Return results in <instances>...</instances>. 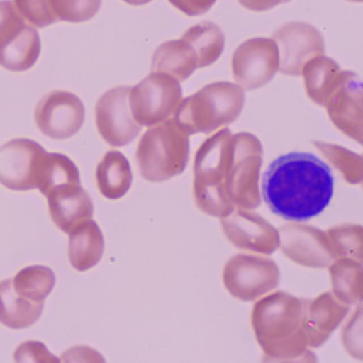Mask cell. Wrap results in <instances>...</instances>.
I'll list each match as a JSON object with an SVG mask.
<instances>
[{
    "label": "cell",
    "mask_w": 363,
    "mask_h": 363,
    "mask_svg": "<svg viewBox=\"0 0 363 363\" xmlns=\"http://www.w3.org/2000/svg\"><path fill=\"white\" fill-rule=\"evenodd\" d=\"M330 167L309 152H289L265 171L262 197L272 213L290 223H306L322 214L333 196Z\"/></svg>",
    "instance_id": "1"
},
{
    "label": "cell",
    "mask_w": 363,
    "mask_h": 363,
    "mask_svg": "<svg viewBox=\"0 0 363 363\" xmlns=\"http://www.w3.org/2000/svg\"><path fill=\"white\" fill-rule=\"evenodd\" d=\"M310 299L273 291L256 301L252 327L269 362H312L316 356L308 344L306 314Z\"/></svg>",
    "instance_id": "2"
},
{
    "label": "cell",
    "mask_w": 363,
    "mask_h": 363,
    "mask_svg": "<svg viewBox=\"0 0 363 363\" xmlns=\"http://www.w3.org/2000/svg\"><path fill=\"white\" fill-rule=\"evenodd\" d=\"M233 135L228 128L216 131L195 155L193 195L197 208L214 218L233 210L225 193V182L233 154Z\"/></svg>",
    "instance_id": "3"
},
{
    "label": "cell",
    "mask_w": 363,
    "mask_h": 363,
    "mask_svg": "<svg viewBox=\"0 0 363 363\" xmlns=\"http://www.w3.org/2000/svg\"><path fill=\"white\" fill-rule=\"evenodd\" d=\"M245 103L237 84L216 82L182 99L173 118L189 135L213 133L235 122Z\"/></svg>",
    "instance_id": "4"
},
{
    "label": "cell",
    "mask_w": 363,
    "mask_h": 363,
    "mask_svg": "<svg viewBox=\"0 0 363 363\" xmlns=\"http://www.w3.org/2000/svg\"><path fill=\"white\" fill-rule=\"evenodd\" d=\"M190 135L173 118L148 127L137 148L140 173L150 182H163L184 173L190 155Z\"/></svg>",
    "instance_id": "5"
},
{
    "label": "cell",
    "mask_w": 363,
    "mask_h": 363,
    "mask_svg": "<svg viewBox=\"0 0 363 363\" xmlns=\"http://www.w3.org/2000/svg\"><path fill=\"white\" fill-rule=\"evenodd\" d=\"M262 144L250 133L233 135V154L225 193L233 209L255 210L261 203Z\"/></svg>",
    "instance_id": "6"
},
{
    "label": "cell",
    "mask_w": 363,
    "mask_h": 363,
    "mask_svg": "<svg viewBox=\"0 0 363 363\" xmlns=\"http://www.w3.org/2000/svg\"><path fill=\"white\" fill-rule=\"evenodd\" d=\"M222 279L231 296L241 301H256L276 290L280 271L269 256L248 252L235 255L227 261Z\"/></svg>",
    "instance_id": "7"
},
{
    "label": "cell",
    "mask_w": 363,
    "mask_h": 363,
    "mask_svg": "<svg viewBox=\"0 0 363 363\" xmlns=\"http://www.w3.org/2000/svg\"><path fill=\"white\" fill-rule=\"evenodd\" d=\"M182 99L180 82L160 72H152L137 86H131L129 94L133 118L142 127H152L173 118Z\"/></svg>",
    "instance_id": "8"
},
{
    "label": "cell",
    "mask_w": 363,
    "mask_h": 363,
    "mask_svg": "<svg viewBox=\"0 0 363 363\" xmlns=\"http://www.w3.org/2000/svg\"><path fill=\"white\" fill-rule=\"evenodd\" d=\"M41 39L35 27L22 18L10 0L0 1V65L10 72H25L37 62Z\"/></svg>",
    "instance_id": "9"
},
{
    "label": "cell",
    "mask_w": 363,
    "mask_h": 363,
    "mask_svg": "<svg viewBox=\"0 0 363 363\" xmlns=\"http://www.w3.org/2000/svg\"><path fill=\"white\" fill-rule=\"evenodd\" d=\"M233 79L242 90L267 86L279 72L277 46L269 38H252L238 46L231 59Z\"/></svg>",
    "instance_id": "10"
},
{
    "label": "cell",
    "mask_w": 363,
    "mask_h": 363,
    "mask_svg": "<svg viewBox=\"0 0 363 363\" xmlns=\"http://www.w3.org/2000/svg\"><path fill=\"white\" fill-rule=\"evenodd\" d=\"M277 46L279 72L286 76H301V69L315 57L325 55L322 33L308 23L291 22L274 33Z\"/></svg>",
    "instance_id": "11"
},
{
    "label": "cell",
    "mask_w": 363,
    "mask_h": 363,
    "mask_svg": "<svg viewBox=\"0 0 363 363\" xmlns=\"http://www.w3.org/2000/svg\"><path fill=\"white\" fill-rule=\"evenodd\" d=\"M131 86H116L101 95L95 107V120L101 138L113 147L128 145L141 131L129 103Z\"/></svg>",
    "instance_id": "12"
},
{
    "label": "cell",
    "mask_w": 363,
    "mask_h": 363,
    "mask_svg": "<svg viewBox=\"0 0 363 363\" xmlns=\"http://www.w3.org/2000/svg\"><path fill=\"white\" fill-rule=\"evenodd\" d=\"M282 254L296 264L326 269L335 260L326 231L305 223H289L278 229Z\"/></svg>",
    "instance_id": "13"
},
{
    "label": "cell",
    "mask_w": 363,
    "mask_h": 363,
    "mask_svg": "<svg viewBox=\"0 0 363 363\" xmlns=\"http://www.w3.org/2000/svg\"><path fill=\"white\" fill-rule=\"evenodd\" d=\"M220 220L225 237L239 250L264 256L278 250V229L255 210L235 208Z\"/></svg>",
    "instance_id": "14"
},
{
    "label": "cell",
    "mask_w": 363,
    "mask_h": 363,
    "mask_svg": "<svg viewBox=\"0 0 363 363\" xmlns=\"http://www.w3.org/2000/svg\"><path fill=\"white\" fill-rule=\"evenodd\" d=\"M84 106L79 97L67 91L46 94L38 104L35 120L46 137L67 140L75 135L84 123Z\"/></svg>",
    "instance_id": "15"
},
{
    "label": "cell",
    "mask_w": 363,
    "mask_h": 363,
    "mask_svg": "<svg viewBox=\"0 0 363 363\" xmlns=\"http://www.w3.org/2000/svg\"><path fill=\"white\" fill-rule=\"evenodd\" d=\"M362 97L360 76L352 71H344L324 106L331 123L359 144L363 141Z\"/></svg>",
    "instance_id": "16"
},
{
    "label": "cell",
    "mask_w": 363,
    "mask_h": 363,
    "mask_svg": "<svg viewBox=\"0 0 363 363\" xmlns=\"http://www.w3.org/2000/svg\"><path fill=\"white\" fill-rule=\"evenodd\" d=\"M46 150L30 139H13L0 147V184L12 191L35 189L40 161Z\"/></svg>",
    "instance_id": "17"
},
{
    "label": "cell",
    "mask_w": 363,
    "mask_h": 363,
    "mask_svg": "<svg viewBox=\"0 0 363 363\" xmlns=\"http://www.w3.org/2000/svg\"><path fill=\"white\" fill-rule=\"evenodd\" d=\"M350 306L337 299L331 291L310 299L306 314V331L309 347H320L342 324Z\"/></svg>",
    "instance_id": "18"
},
{
    "label": "cell",
    "mask_w": 363,
    "mask_h": 363,
    "mask_svg": "<svg viewBox=\"0 0 363 363\" xmlns=\"http://www.w3.org/2000/svg\"><path fill=\"white\" fill-rule=\"evenodd\" d=\"M46 197L52 220L67 235L92 220V199L80 184L58 189Z\"/></svg>",
    "instance_id": "19"
},
{
    "label": "cell",
    "mask_w": 363,
    "mask_h": 363,
    "mask_svg": "<svg viewBox=\"0 0 363 363\" xmlns=\"http://www.w3.org/2000/svg\"><path fill=\"white\" fill-rule=\"evenodd\" d=\"M152 72H160L182 82L199 69V57L189 42L180 37L161 44L152 59Z\"/></svg>",
    "instance_id": "20"
},
{
    "label": "cell",
    "mask_w": 363,
    "mask_h": 363,
    "mask_svg": "<svg viewBox=\"0 0 363 363\" xmlns=\"http://www.w3.org/2000/svg\"><path fill=\"white\" fill-rule=\"evenodd\" d=\"M344 71L333 59L318 56L310 60L301 69L308 97L324 108L327 99L342 79Z\"/></svg>",
    "instance_id": "21"
},
{
    "label": "cell",
    "mask_w": 363,
    "mask_h": 363,
    "mask_svg": "<svg viewBox=\"0 0 363 363\" xmlns=\"http://www.w3.org/2000/svg\"><path fill=\"white\" fill-rule=\"evenodd\" d=\"M104 248L103 233L94 220L80 225L69 233V258L72 267L78 272L94 267L101 260Z\"/></svg>",
    "instance_id": "22"
},
{
    "label": "cell",
    "mask_w": 363,
    "mask_h": 363,
    "mask_svg": "<svg viewBox=\"0 0 363 363\" xmlns=\"http://www.w3.org/2000/svg\"><path fill=\"white\" fill-rule=\"evenodd\" d=\"M133 180L130 163L118 150L108 152L97 165V188L106 199H122L130 190Z\"/></svg>",
    "instance_id": "23"
},
{
    "label": "cell",
    "mask_w": 363,
    "mask_h": 363,
    "mask_svg": "<svg viewBox=\"0 0 363 363\" xmlns=\"http://www.w3.org/2000/svg\"><path fill=\"white\" fill-rule=\"evenodd\" d=\"M44 303H33L16 294L12 278L0 281V323L8 328L24 329L35 324Z\"/></svg>",
    "instance_id": "24"
},
{
    "label": "cell",
    "mask_w": 363,
    "mask_h": 363,
    "mask_svg": "<svg viewBox=\"0 0 363 363\" xmlns=\"http://www.w3.org/2000/svg\"><path fill=\"white\" fill-rule=\"evenodd\" d=\"M80 184L79 169L75 163L58 152H45L40 161L35 189L48 196L58 189Z\"/></svg>",
    "instance_id": "25"
},
{
    "label": "cell",
    "mask_w": 363,
    "mask_h": 363,
    "mask_svg": "<svg viewBox=\"0 0 363 363\" xmlns=\"http://www.w3.org/2000/svg\"><path fill=\"white\" fill-rule=\"evenodd\" d=\"M327 269L331 292L337 299L350 307L362 303V262L352 259H337Z\"/></svg>",
    "instance_id": "26"
},
{
    "label": "cell",
    "mask_w": 363,
    "mask_h": 363,
    "mask_svg": "<svg viewBox=\"0 0 363 363\" xmlns=\"http://www.w3.org/2000/svg\"><path fill=\"white\" fill-rule=\"evenodd\" d=\"M182 38L194 48L199 57V69L216 63L224 52V33L213 23L206 22L194 25Z\"/></svg>",
    "instance_id": "27"
},
{
    "label": "cell",
    "mask_w": 363,
    "mask_h": 363,
    "mask_svg": "<svg viewBox=\"0 0 363 363\" xmlns=\"http://www.w3.org/2000/svg\"><path fill=\"white\" fill-rule=\"evenodd\" d=\"M14 291L26 301L44 303L56 284V276L50 267L31 265L12 278Z\"/></svg>",
    "instance_id": "28"
},
{
    "label": "cell",
    "mask_w": 363,
    "mask_h": 363,
    "mask_svg": "<svg viewBox=\"0 0 363 363\" xmlns=\"http://www.w3.org/2000/svg\"><path fill=\"white\" fill-rule=\"evenodd\" d=\"M314 147L323 155L327 162L335 167L347 184L357 186L362 184L363 161L361 155L337 144L315 140Z\"/></svg>",
    "instance_id": "29"
},
{
    "label": "cell",
    "mask_w": 363,
    "mask_h": 363,
    "mask_svg": "<svg viewBox=\"0 0 363 363\" xmlns=\"http://www.w3.org/2000/svg\"><path fill=\"white\" fill-rule=\"evenodd\" d=\"M327 237L337 259H363V228L358 224H340L326 230Z\"/></svg>",
    "instance_id": "30"
},
{
    "label": "cell",
    "mask_w": 363,
    "mask_h": 363,
    "mask_svg": "<svg viewBox=\"0 0 363 363\" xmlns=\"http://www.w3.org/2000/svg\"><path fill=\"white\" fill-rule=\"evenodd\" d=\"M101 0H52L57 20L69 23H84L96 16Z\"/></svg>",
    "instance_id": "31"
},
{
    "label": "cell",
    "mask_w": 363,
    "mask_h": 363,
    "mask_svg": "<svg viewBox=\"0 0 363 363\" xmlns=\"http://www.w3.org/2000/svg\"><path fill=\"white\" fill-rule=\"evenodd\" d=\"M12 3L22 18L35 28H44L58 22L52 0H13Z\"/></svg>",
    "instance_id": "32"
},
{
    "label": "cell",
    "mask_w": 363,
    "mask_h": 363,
    "mask_svg": "<svg viewBox=\"0 0 363 363\" xmlns=\"http://www.w3.org/2000/svg\"><path fill=\"white\" fill-rule=\"evenodd\" d=\"M363 312L362 303L356 305L342 330L341 339L344 350L352 358L363 359Z\"/></svg>",
    "instance_id": "33"
},
{
    "label": "cell",
    "mask_w": 363,
    "mask_h": 363,
    "mask_svg": "<svg viewBox=\"0 0 363 363\" xmlns=\"http://www.w3.org/2000/svg\"><path fill=\"white\" fill-rule=\"evenodd\" d=\"M16 362H60V359L52 354L44 344L28 341L18 346L14 354Z\"/></svg>",
    "instance_id": "34"
},
{
    "label": "cell",
    "mask_w": 363,
    "mask_h": 363,
    "mask_svg": "<svg viewBox=\"0 0 363 363\" xmlns=\"http://www.w3.org/2000/svg\"><path fill=\"white\" fill-rule=\"evenodd\" d=\"M173 7L188 16H199L207 13L216 0H169Z\"/></svg>",
    "instance_id": "35"
},
{
    "label": "cell",
    "mask_w": 363,
    "mask_h": 363,
    "mask_svg": "<svg viewBox=\"0 0 363 363\" xmlns=\"http://www.w3.org/2000/svg\"><path fill=\"white\" fill-rule=\"evenodd\" d=\"M238 1L242 7L250 11L264 12L282 4L289 3L291 0H238Z\"/></svg>",
    "instance_id": "36"
},
{
    "label": "cell",
    "mask_w": 363,
    "mask_h": 363,
    "mask_svg": "<svg viewBox=\"0 0 363 363\" xmlns=\"http://www.w3.org/2000/svg\"><path fill=\"white\" fill-rule=\"evenodd\" d=\"M123 1L128 4V5L139 7V6L147 5V4H150L152 0H123Z\"/></svg>",
    "instance_id": "37"
},
{
    "label": "cell",
    "mask_w": 363,
    "mask_h": 363,
    "mask_svg": "<svg viewBox=\"0 0 363 363\" xmlns=\"http://www.w3.org/2000/svg\"><path fill=\"white\" fill-rule=\"evenodd\" d=\"M347 1H350V3H362V0H347Z\"/></svg>",
    "instance_id": "38"
}]
</instances>
